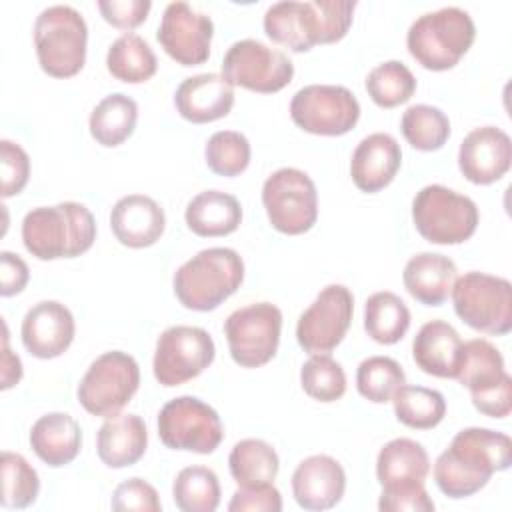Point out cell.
Returning a JSON list of instances; mask_svg holds the SVG:
<instances>
[{"mask_svg": "<svg viewBox=\"0 0 512 512\" xmlns=\"http://www.w3.org/2000/svg\"><path fill=\"white\" fill-rule=\"evenodd\" d=\"M76 324L72 312L56 300H42L34 304L22 320L24 348L42 360L56 358L68 350L74 340Z\"/></svg>", "mask_w": 512, "mask_h": 512, "instance_id": "obj_19", "label": "cell"}, {"mask_svg": "<svg viewBox=\"0 0 512 512\" xmlns=\"http://www.w3.org/2000/svg\"><path fill=\"white\" fill-rule=\"evenodd\" d=\"M430 472V458L424 446L410 438L386 442L376 458V478L382 488L424 484Z\"/></svg>", "mask_w": 512, "mask_h": 512, "instance_id": "obj_29", "label": "cell"}, {"mask_svg": "<svg viewBox=\"0 0 512 512\" xmlns=\"http://www.w3.org/2000/svg\"><path fill=\"white\" fill-rule=\"evenodd\" d=\"M106 68L116 80L140 84L156 74L158 60L154 50L142 36L126 32L120 38H116L108 48Z\"/></svg>", "mask_w": 512, "mask_h": 512, "instance_id": "obj_33", "label": "cell"}, {"mask_svg": "<svg viewBox=\"0 0 512 512\" xmlns=\"http://www.w3.org/2000/svg\"><path fill=\"white\" fill-rule=\"evenodd\" d=\"M346 490V472L342 464L326 454L304 458L292 474V494L304 510L334 508Z\"/></svg>", "mask_w": 512, "mask_h": 512, "instance_id": "obj_20", "label": "cell"}, {"mask_svg": "<svg viewBox=\"0 0 512 512\" xmlns=\"http://www.w3.org/2000/svg\"><path fill=\"white\" fill-rule=\"evenodd\" d=\"M172 498L182 512H214L220 504L218 476L206 466H186L174 478Z\"/></svg>", "mask_w": 512, "mask_h": 512, "instance_id": "obj_36", "label": "cell"}, {"mask_svg": "<svg viewBox=\"0 0 512 512\" xmlns=\"http://www.w3.org/2000/svg\"><path fill=\"white\" fill-rule=\"evenodd\" d=\"M282 312L272 302H254L234 310L224 322L232 360L242 368L268 364L278 350Z\"/></svg>", "mask_w": 512, "mask_h": 512, "instance_id": "obj_11", "label": "cell"}, {"mask_svg": "<svg viewBox=\"0 0 512 512\" xmlns=\"http://www.w3.org/2000/svg\"><path fill=\"white\" fill-rule=\"evenodd\" d=\"M410 328V310L388 290L374 292L364 304V330L378 344H396Z\"/></svg>", "mask_w": 512, "mask_h": 512, "instance_id": "obj_34", "label": "cell"}, {"mask_svg": "<svg viewBox=\"0 0 512 512\" xmlns=\"http://www.w3.org/2000/svg\"><path fill=\"white\" fill-rule=\"evenodd\" d=\"M354 314V296L344 284H328L300 314L296 340L308 354H328L346 336Z\"/></svg>", "mask_w": 512, "mask_h": 512, "instance_id": "obj_16", "label": "cell"}, {"mask_svg": "<svg viewBox=\"0 0 512 512\" xmlns=\"http://www.w3.org/2000/svg\"><path fill=\"white\" fill-rule=\"evenodd\" d=\"M512 164V140L496 126H480L468 132L458 150V168L472 184L500 180Z\"/></svg>", "mask_w": 512, "mask_h": 512, "instance_id": "obj_18", "label": "cell"}, {"mask_svg": "<svg viewBox=\"0 0 512 512\" xmlns=\"http://www.w3.org/2000/svg\"><path fill=\"white\" fill-rule=\"evenodd\" d=\"M406 382L402 366L390 356H370L356 370V388L360 396L374 404L390 402L396 390Z\"/></svg>", "mask_w": 512, "mask_h": 512, "instance_id": "obj_40", "label": "cell"}, {"mask_svg": "<svg viewBox=\"0 0 512 512\" xmlns=\"http://www.w3.org/2000/svg\"><path fill=\"white\" fill-rule=\"evenodd\" d=\"M152 8L150 0H100L98 10L102 18L120 30L140 26Z\"/></svg>", "mask_w": 512, "mask_h": 512, "instance_id": "obj_47", "label": "cell"}, {"mask_svg": "<svg viewBox=\"0 0 512 512\" xmlns=\"http://www.w3.org/2000/svg\"><path fill=\"white\" fill-rule=\"evenodd\" d=\"M366 90L376 106L394 108L412 98L416 92V78L404 62L388 60L368 72Z\"/></svg>", "mask_w": 512, "mask_h": 512, "instance_id": "obj_38", "label": "cell"}, {"mask_svg": "<svg viewBox=\"0 0 512 512\" xmlns=\"http://www.w3.org/2000/svg\"><path fill=\"white\" fill-rule=\"evenodd\" d=\"M208 168L218 176H238L250 164V142L236 130L214 132L204 148Z\"/></svg>", "mask_w": 512, "mask_h": 512, "instance_id": "obj_42", "label": "cell"}, {"mask_svg": "<svg viewBox=\"0 0 512 512\" xmlns=\"http://www.w3.org/2000/svg\"><path fill=\"white\" fill-rule=\"evenodd\" d=\"M178 114L194 124H206L228 116L234 106V86L216 72L184 78L174 94Z\"/></svg>", "mask_w": 512, "mask_h": 512, "instance_id": "obj_21", "label": "cell"}, {"mask_svg": "<svg viewBox=\"0 0 512 512\" xmlns=\"http://www.w3.org/2000/svg\"><path fill=\"white\" fill-rule=\"evenodd\" d=\"M30 446L44 464L60 468L78 456L82 446V430L70 414L50 412L32 424Z\"/></svg>", "mask_w": 512, "mask_h": 512, "instance_id": "obj_27", "label": "cell"}, {"mask_svg": "<svg viewBox=\"0 0 512 512\" xmlns=\"http://www.w3.org/2000/svg\"><path fill=\"white\" fill-rule=\"evenodd\" d=\"M302 390L318 402H336L346 392L344 368L328 354H312L300 370Z\"/></svg>", "mask_w": 512, "mask_h": 512, "instance_id": "obj_41", "label": "cell"}, {"mask_svg": "<svg viewBox=\"0 0 512 512\" xmlns=\"http://www.w3.org/2000/svg\"><path fill=\"white\" fill-rule=\"evenodd\" d=\"M138 386V362L122 350H110L100 354L88 366L78 384L76 396L88 414L110 418L132 400Z\"/></svg>", "mask_w": 512, "mask_h": 512, "instance_id": "obj_9", "label": "cell"}, {"mask_svg": "<svg viewBox=\"0 0 512 512\" xmlns=\"http://www.w3.org/2000/svg\"><path fill=\"white\" fill-rule=\"evenodd\" d=\"M112 510L116 512H160L162 502L152 484L142 478H130L116 486L112 500Z\"/></svg>", "mask_w": 512, "mask_h": 512, "instance_id": "obj_43", "label": "cell"}, {"mask_svg": "<svg viewBox=\"0 0 512 512\" xmlns=\"http://www.w3.org/2000/svg\"><path fill=\"white\" fill-rule=\"evenodd\" d=\"M184 220L196 236H228L242 222V206L238 198L228 192L204 190L188 202Z\"/></svg>", "mask_w": 512, "mask_h": 512, "instance_id": "obj_30", "label": "cell"}, {"mask_svg": "<svg viewBox=\"0 0 512 512\" xmlns=\"http://www.w3.org/2000/svg\"><path fill=\"white\" fill-rule=\"evenodd\" d=\"M2 494L0 504L4 508H26L36 502L40 492V480L28 460L16 452L4 450L0 456Z\"/></svg>", "mask_w": 512, "mask_h": 512, "instance_id": "obj_39", "label": "cell"}, {"mask_svg": "<svg viewBox=\"0 0 512 512\" xmlns=\"http://www.w3.org/2000/svg\"><path fill=\"white\" fill-rule=\"evenodd\" d=\"M456 264L438 252H420L412 256L402 272L408 294L426 306H440L456 282Z\"/></svg>", "mask_w": 512, "mask_h": 512, "instance_id": "obj_26", "label": "cell"}, {"mask_svg": "<svg viewBox=\"0 0 512 512\" xmlns=\"http://www.w3.org/2000/svg\"><path fill=\"white\" fill-rule=\"evenodd\" d=\"M354 8V0L276 2L264 14V32L292 52H308L316 44L342 40L352 24Z\"/></svg>", "mask_w": 512, "mask_h": 512, "instance_id": "obj_2", "label": "cell"}, {"mask_svg": "<svg viewBox=\"0 0 512 512\" xmlns=\"http://www.w3.org/2000/svg\"><path fill=\"white\" fill-rule=\"evenodd\" d=\"M148 446L146 424L138 414H116L106 418L96 436L98 458L108 468L136 464Z\"/></svg>", "mask_w": 512, "mask_h": 512, "instance_id": "obj_25", "label": "cell"}, {"mask_svg": "<svg viewBox=\"0 0 512 512\" xmlns=\"http://www.w3.org/2000/svg\"><path fill=\"white\" fill-rule=\"evenodd\" d=\"M512 464V440L490 428H464L434 462V480L448 498H468L482 490L494 472Z\"/></svg>", "mask_w": 512, "mask_h": 512, "instance_id": "obj_1", "label": "cell"}, {"mask_svg": "<svg viewBox=\"0 0 512 512\" xmlns=\"http://www.w3.org/2000/svg\"><path fill=\"white\" fill-rule=\"evenodd\" d=\"M88 28L82 14L66 4L44 8L34 22L40 68L52 78H70L84 68Z\"/></svg>", "mask_w": 512, "mask_h": 512, "instance_id": "obj_6", "label": "cell"}, {"mask_svg": "<svg viewBox=\"0 0 512 512\" xmlns=\"http://www.w3.org/2000/svg\"><path fill=\"white\" fill-rule=\"evenodd\" d=\"M462 340L454 326L444 320L426 322L412 342L416 366L436 378H456Z\"/></svg>", "mask_w": 512, "mask_h": 512, "instance_id": "obj_24", "label": "cell"}, {"mask_svg": "<svg viewBox=\"0 0 512 512\" xmlns=\"http://www.w3.org/2000/svg\"><path fill=\"white\" fill-rule=\"evenodd\" d=\"M110 228L116 240L128 248H146L160 240L166 216L160 204L146 194L122 196L110 212Z\"/></svg>", "mask_w": 512, "mask_h": 512, "instance_id": "obj_22", "label": "cell"}, {"mask_svg": "<svg viewBox=\"0 0 512 512\" xmlns=\"http://www.w3.org/2000/svg\"><path fill=\"white\" fill-rule=\"evenodd\" d=\"M28 264L8 250L0 252V294L4 298L22 292L28 284Z\"/></svg>", "mask_w": 512, "mask_h": 512, "instance_id": "obj_48", "label": "cell"}, {"mask_svg": "<svg viewBox=\"0 0 512 512\" xmlns=\"http://www.w3.org/2000/svg\"><path fill=\"white\" fill-rule=\"evenodd\" d=\"M214 24L204 12L186 2H170L164 8L156 38L164 52L182 66L204 64L210 56Z\"/></svg>", "mask_w": 512, "mask_h": 512, "instance_id": "obj_17", "label": "cell"}, {"mask_svg": "<svg viewBox=\"0 0 512 512\" xmlns=\"http://www.w3.org/2000/svg\"><path fill=\"white\" fill-rule=\"evenodd\" d=\"M262 204L274 230L298 236L318 218V192L312 178L298 168L272 172L262 186Z\"/></svg>", "mask_w": 512, "mask_h": 512, "instance_id": "obj_10", "label": "cell"}, {"mask_svg": "<svg viewBox=\"0 0 512 512\" xmlns=\"http://www.w3.org/2000/svg\"><path fill=\"white\" fill-rule=\"evenodd\" d=\"M378 508L382 512H432L434 502L424 484L382 488Z\"/></svg>", "mask_w": 512, "mask_h": 512, "instance_id": "obj_45", "label": "cell"}, {"mask_svg": "<svg viewBox=\"0 0 512 512\" xmlns=\"http://www.w3.org/2000/svg\"><path fill=\"white\" fill-rule=\"evenodd\" d=\"M244 280V262L232 248L200 250L174 274V294L188 310L208 312L232 296Z\"/></svg>", "mask_w": 512, "mask_h": 512, "instance_id": "obj_4", "label": "cell"}, {"mask_svg": "<svg viewBox=\"0 0 512 512\" xmlns=\"http://www.w3.org/2000/svg\"><path fill=\"white\" fill-rule=\"evenodd\" d=\"M228 468L238 486H266L274 482L280 460L268 442L246 438L236 442L230 450Z\"/></svg>", "mask_w": 512, "mask_h": 512, "instance_id": "obj_32", "label": "cell"}, {"mask_svg": "<svg viewBox=\"0 0 512 512\" xmlns=\"http://www.w3.org/2000/svg\"><path fill=\"white\" fill-rule=\"evenodd\" d=\"M454 312L470 328L504 336L512 330V284L506 278L466 272L452 286Z\"/></svg>", "mask_w": 512, "mask_h": 512, "instance_id": "obj_8", "label": "cell"}, {"mask_svg": "<svg viewBox=\"0 0 512 512\" xmlns=\"http://www.w3.org/2000/svg\"><path fill=\"white\" fill-rule=\"evenodd\" d=\"M96 222L80 202L32 208L22 220V242L38 260L76 258L92 248Z\"/></svg>", "mask_w": 512, "mask_h": 512, "instance_id": "obj_3", "label": "cell"}, {"mask_svg": "<svg viewBox=\"0 0 512 512\" xmlns=\"http://www.w3.org/2000/svg\"><path fill=\"white\" fill-rule=\"evenodd\" d=\"M222 76L232 84L260 94H272L292 82V60L260 40L234 42L222 60Z\"/></svg>", "mask_w": 512, "mask_h": 512, "instance_id": "obj_15", "label": "cell"}, {"mask_svg": "<svg viewBox=\"0 0 512 512\" xmlns=\"http://www.w3.org/2000/svg\"><path fill=\"white\" fill-rule=\"evenodd\" d=\"M476 38L472 16L458 6H444L418 16L406 34L410 56L426 70L454 68Z\"/></svg>", "mask_w": 512, "mask_h": 512, "instance_id": "obj_5", "label": "cell"}, {"mask_svg": "<svg viewBox=\"0 0 512 512\" xmlns=\"http://www.w3.org/2000/svg\"><path fill=\"white\" fill-rule=\"evenodd\" d=\"M456 380L470 390L472 398H478L500 388L510 374L504 370L500 350L484 338H474L462 342Z\"/></svg>", "mask_w": 512, "mask_h": 512, "instance_id": "obj_28", "label": "cell"}, {"mask_svg": "<svg viewBox=\"0 0 512 512\" xmlns=\"http://www.w3.org/2000/svg\"><path fill=\"white\" fill-rule=\"evenodd\" d=\"M230 512H280L282 496L274 484L240 486L228 504Z\"/></svg>", "mask_w": 512, "mask_h": 512, "instance_id": "obj_46", "label": "cell"}, {"mask_svg": "<svg viewBox=\"0 0 512 512\" xmlns=\"http://www.w3.org/2000/svg\"><path fill=\"white\" fill-rule=\"evenodd\" d=\"M158 436L166 448L212 454L224 438V426L218 412L200 398L178 396L162 406Z\"/></svg>", "mask_w": 512, "mask_h": 512, "instance_id": "obj_12", "label": "cell"}, {"mask_svg": "<svg viewBox=\"0 0 512 512\" xmlns=\"http://www.w3.org/2000/svg\"><path fill=\"white\" fill-rule=\"evenodd\" d=\"M0 166H2V198L22 192L30 176V158L26 150L12 142L0 140Z\"/></svg>", "mask_w": 512, "mask_h": 512, "instance_id": "obj_44", "label": "cell"}, {"mask_svg": "<svg viewBox=\"0 0 512 512\" xmlns=\"http://www.w3.org/2000/svg\"><path fill=\"white\" fill-rule=\"evenodd\" d=\"M478 218V206L472 198L442 184L420 188L412 200L414 226L432 244L466 242L476 232Z\"/></svg>", "mask_w": 512, "mask_h": 512, "instance_id": "obj_7", "label": "cell"}, {"mask_svg": "<svg viewBox=\"0 0 512 512\" xmlns=\"http://www.w3.org/2000/svg\"><path fill=\"white\" fill-rule=\"evenodd\" d=\"M2 328H4V334H2V360H0V378H2L0 388L8 390L14 384H18L20 378H22V362L8 346L6 322H2Z\"/></svg>", "mask_w": 512, "mask_h": 512, "instance_id": "obj_49", "label": "cell"}, {"mask_svg": "<svg viewBox=\"0 0 512 512\" xmlns=\"http://www.w3.org/2000/svg\"><path fill=\"white\" fill-rule=\"evenodd\" d=\"M138 120V104L122 94L114 92L102 98L88 120L92 138L106 148L120 146L124 140H128L136 128Z\"/></svg>", "mask_w": 512, "mask_h": 512, "instance_id": "obj_31", "label": "cell"}, {"mask_svg": "<svg viewBox=\"0 0 512 512\" xmlns=\"http://www.w3.org/2000/svg\"><path fill=\"white\" fill-rule=\"evenodd\" d=\"M216 356L212 336L200 326L176 324L166 328L158 340L152 360L158 384L172 388L200 376Z\"/></svg>", "mask_w": 512, "mask_h": 512, "instance_id": "obj_13", "label": "cell"}, {"mask_svg": "<svg viewBox=\"0 0 512 512\" xmlns=\"http://www.w3.org/2000/svg\"><path fill=\"white\" fill-rule=\"evenodd\" d=\"M402 164V150L394 136L374 132L362 138L350 160V176L358 190L374 194L386 188Z\"/></svg>", "mask_w": 512, "mask_h": 512, "instance_id": "obj_23", "label": "cell"}, {"mask_svg": "<svg viewBox=\"0 0 512 512\" xmlns=\"http://www.w3.org/2000/svg\"><path fill=\"white\" fill-rule=\"evenodd\" d=\"M392 404L398 422L416 430H430L438 426L446 414L444 396L426 386L402 384L392 396Z\"/></svg>", "mask_w": 512, "mask_h": 512, "instance_id": "obj_35", "label": "cell"}, {"mask_svg": "<svg viewBox=\"0 0 512 512\" xmlns=\"http://www.w3.org/2000/svg\"><path fill=\"white\" fill-rule=\"evenodd\" d=\"M400 130L412 148L432 152L446 144L450 136V120L436 106L414 104L402 114Z\"/></svg>", "mask_w": 512, "mask_h": 512, "instance_id": "obj_37", "label": "cell"}, {"mask_svg": "<svg viewBox=\"0 0 512 512\" xmlns=\"http://www.w3.org/2000/svg\"><path fill=\"white\" fill-rule=\"evenodd\" d=\"M290 116L304 132L342 136L356 126L360 104L346 86L308 84L292 96Z\"/></svg>", "mask_w": 512, "mask_h": 512, "instance_id": "obj_14", "label": "cell"}]
</instances>
